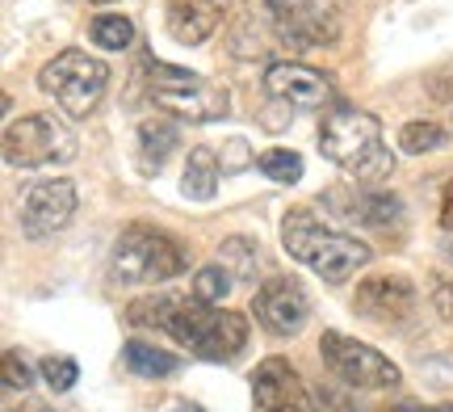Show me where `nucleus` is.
Segmentation results:
<instances>
[{
	"label": "nucleus",
	"instance_id": "20",
	"mask_svg": "<svg viewBox=\"0 0 453 412\" xmlns=\"http://www.w3.org/2000/svg\"><path fill=\"white\" fill-rule=\"evenodd\" d=\"M219 265H223L235 282H257L260 265H265V253H260L257 240H248V236H231V240L219 245Z\"/></svg>",
	"mask_w": 453,
	"mask_h": 412
},
{
	"label": "nucleus",
	"instance_id": "34",
	"mask_svg": "<svg viewBox=\"0 0 453 412\" xmlns=\"http://www.w3.org/2000/svg\"><path fill=\"white\" fill-rule=\"evenodd\" d=\"M97 4H105V0H97Z\"/></svg>",
	"mask_w": 453,
	"mask_h": 412
},
{
	"label": "nucleus",
	"instance_id": "22",
	"mask_svg": "<svg viewBox=\"0 0 453 412\" xmlns=\"http://www.w3.org/2000/svg\"><path fill=\"white\" fill-rule=\"evenodd\" d=\"M88 38H93L101 51H127L130 43H134V26H130L122 13H101V17H93Z\"/></svg>",
	"mask_w": 453,
	"mask_h": 412
},
{
	"label": "nucleus",
	"instance_id": "6",
	"mask_svg": "<svg viewBox=\"0 0 453 412\" xmlns=\"http://www.w3.org/2000/svg\"><path fill=\"white\" fill-rule=\"evenodd\" d=\"M105 84H110V67L93 59L88 51L67 47L59 51L50 64H42L38 72V89L55 97V105L67 118H88L105 97Z\"/></svg>",
	"mask_w": 453,
	"mask_h": 412
},
{
	"label": "nucleus",
	"instance_id": "29",
	"mask_svg": "<svg viewBox=\"0 0 453 412\" xmlns=\"http://www.w3.org/2000/svg\"><path fill=\"white\" fill-rule=\"evenodd\" d=\"M433 307H437V315L445 320V324H453V282H449V286H437V295H433Z\"/></svg>",
	"mask_w": 453,
	"mask_h": 412
},
{
	"label": "nucleus",
	"instance_id": "32",
	"mask_svg": "<svg viewBox=\"0 0 453 412\" xmlns=\"http://www.w3.org/2000/svg\"><path fill=\"white\" fill-rule=\"evenodd\" d=\"M173 412H202V408H194V404H177Z\"/></svg>",
	"mask_w": 453,
	"mask_h": 412
},
{
	"label": "nucleus",
	"instance_id": "7",
	"mask_svg": "<svg viewBox=\"0 0 453 412\" xmlns=\"http://www.w3.org/2000/svg\"><path fill=\"white\" fill-rule=\"evenodd\" d=\"M72 156H76V135L55 114H26L4 127V165L9 168L67 165Z\"/></svg>",
	"mask_w": 453,
	"mask_h": 412
},
{
	"label": "nucleus",
	"instance_id": "1",
	"mask_svg": "<svg viewBox=\"0 0 453 412\" xmlns=\"http://www.w3.org/2000/svg\"><path fill=\"white\" fill-rule=\"evenodd\" d=\"M319 152L336 168H344L357 182H387L395 173V152L387 148L382 139V127L370 110H357V105H344L336 101L332 110L319 122Z\"/></svg>",
	"mask_w": 453,
	"mask_h": 412
},
{
	"label": "nucleus",
	"instance_id": "10",
	"mask_svg": "<svg viewBox=\"0 0 453 412\" xmlns=\"http://www.w3.org/2000/svg\"><path fill=\"white\" fill-rule=\"evenodd\" d=\"M252 312H257V324L273 337H294L311 320V299L303 291V282L290 278V274H273L257 286V299H252Z\"/></svg>",
	"mask_w": 453,
	"mask_h": 412
},
{
	"label": "nucleus",
	"instance_id": "12",
	"mask_svg": "<svg viewBox=\"0 0 453 412\" xmlns=\"http://www.w3.org/2000/svg\"><path fill=\"white\" fill-rule=\"evenodd\" d=\"M17 214H21V236L26 240H47L76 214V185L67 177H47V182L30 185L21 194V211Z\"/></svg>",
	"mask_w": 453,
	"mask_h": 412
},
{
	"label": "nucleus",
	"instance_id": "8",
	"mask_svg": "<svg viewBox=\"0 0 453 412\" xmlns=\"http://www.w3.org/2000/svg\"><path fill=\"white\" fill-rule=\"evenodd\" d=\"M319 354H324V366L336 375L340 383H349L353 392H390L399 387L403 375L399 366L390 362L387 354H378L365 341H353L344 332H324L319 337Z\"/></svg>",
	"mask_w": 453,
	"mask_h": 412
},
{
	"label": "nucleus",
	"instance_id": "13",
	"mask_svg": "<svg viewBox=\"0 0 453 412\" xmlns=\"http://www.w3.org/2000/svg\"><path fill=\"white\" fill-rule=\"evenodd\" d=\"M277 34L294 47H327L336 43V17L319 0H265Z\"/></svg>",
	"mask_w": 453,
	"mask_h": 412
},
{
	"label": "nucleus",
	"instance_id": "30",
	"mask_svg": "<svg viewBox=\"0 0 453 412\" xmlns=\"http://www.w3.org/2000/svg\"><path fill=\"white\" fill-rule=\"evenodd\" d=\"M441 228L453 231V182L445 185V198H441Z\"/></svg>",
	"mask_w": 453,
	"mask_h": 412
},
{
	"label": "nucleus",
	"instance_id": "3",
	"mask_svg": "<svg viewBox=\"0 0 453 412\" xmlns=\"http://www.w3.org/2000/svg\"><path fill=\"white\" fill-rule=\"evenodd\" d=\"M164 332L180 349H189L194 358H206V362H231L248 346V320L240 312H226V307L206 303L197 295H177Z\"/></svg>",
	"mask_w": 453,
	"mask_h": 412
},
{
	"label": "nucleus",
	"instance_id": "19",
	"mask_svg": "<svg viewBox=\"0 0 453 412\" xmlns=\"http://www.w3.org/2000/svg\"><path fill=\"white\" fill-rule=\"evenodd\" d=\"M214 190H219V156L211 148H194L180 173V194L194 202H211Z\"/></svg>",
	"mask_w": 453,
	"mask_h": 412
},
{
	"label": "nucleus",
	"instance_id": "16",
	"mask_svg": "<svg viewBox=\"0 0 453 412\" xmlns=\"http://www.w3.org/2000/svg\"><path fill=\"white\" fill-rule=\"evenodd\" d=\"M252 400L257 412H290L307 404V387L286 358H265L252 375Z\"/></svg>",
	"mask_w": 453,
	"mask_h": 412
},
{
	"label": "nucleus",
	"instance_id": "21",
	"mask_svg": "<svg viewBox=\"0 0 453 412\" xmlns=\"http://www.w3.org/2000/svg\"><path fill=\"white\" fill-rule=\"evenodd\" d=\"M449 144V131L441 127V122H407L403 131H399V148L407 152V156H428V152H441Z\"/></svg>",
	"mask_w": 453,
	"mask_h": 412
},
{
	"label": "nucleus",
	"instance_id": "28",
	"mask_svg": "<svg viewBox=\"0 0 453 412\" xmlns=\"http://www.w3.org/2000/svg\"><path fill=\"white\" fill-rule=\"evenodd\" d=\"M428 89H433V97H437V101H449V105H453V64L441 67L437 76L428 81Z\"/></svg>",
	"mask_w": 453,
	"mask_h": 412
},
{
	"label": "nucleus",
	"instance_id": "5",
	"mask_svg": "<svg viewBox=\"0 0 453 412\" xmlns=\"http://www.w3.org/2000/svg\"><path fill=\"white\" fill-rule=\"evenodd\" d=\"M147 93L177 122H223L231 114V93L219 81H206L197 72H185L177 64H151L147 59Z\"/></svg>",
	"mask_w": 453,
	"mask_h": 412
},
{
	"label": "nucleus",
	"instance_id": "9",
	"mask_svg": "<svg viewBox=\"0 0 453 412\" xmlns=\"http://www.w3.org/2000/svg\"><path fill=\"white\" fill-rule=\"evenodd\" d=\"M324 206L336 211L344 223L378 231L382 240H403V231H407V206L395 194H357V190L336 185V190L324 194Z\"/></svg>",
	"mask_w": 453,
	"mask_h": 412
},
{
	"label": "nucleus",
	"instance_id": "33",
	"mask_svg": "<svg viewBox=\"0 0 453 412\" xmlns=\"http://www.w3.org/2000/svg\"><path fill=\"white\" fill-rule=\"evenodd\" d=\"M21 412H55V408H42V404H30V408H21Z\"/></svg>",
	"mask_w": 453,
	"mask_h": 412
},
{
	"label": "nucleus",
	"instance_id": "11",
	"mask_svg": "<svg viewBox=\"0 0 453 412\" xmlns=\"http://www.w3.org/2000/svg\"><path fill=\"white\" fill-rule=\"evenodd\" d=\"M265 93L294 110H332L336 105V84L324 72L307 64H290V59H277L265 67Z\"/></svg>",
	"mask_w": 453,
	"mask_h": 412
},
{
	"label": "nucleus",
	"instance_id": "4",
	"mask_svg": "<svg viewBox=\"0 0 453 412\" xmlns=\"http://www.w3.org/2000/svg\"><path fill=\"white\" fill-rule=\"evenodd\" d=\"M189 269L185 248L160 228L134 223L118 236L110 253V278L118 286H160L168 278H180Z\"/></svg>",
	"mask_w": 453,
	"mask_h": 412
},
{
	"label": "nucleus",
	"instance_id": "14",
	"mask_svg": "<svg viewBox=\"0 0 453 412\" xmlns=\"http://www.w3.org/2000/svg\"><path fill=\"white\" fill-rule=\"evenodd\" d=\"M357 315H365L373 324H403L416 312V286L399 274H382V278H365L357 286L353 299Z\"/></svg>",
	"mask_w": 453,
	"mask_h": 412
},
{
	"label": "nucleus",
	"instance_id": "26",
	"mask_svg": "<svg viewBox=\"0 0 453 412\" xmlns=\"http://www.w3.org/2000/svg\"><path fill=\"white\" fill-rule=\"evenodd\" d=\"M4 392H30L34 387V366L17 354V349H4Z\"/></svg>",
	"mask_w": 453,
	"mask_h": 412
},
{
	"label": "nucleus",
	"instance_id": "15",
	"mask_svg": "<svg viewBox=\"0 0 453 412\" xmlns=\"http://www.w3.org/2000/svg\"><path fill=\"white\" fill-rule=\"evenodd\" d=\"M226 9H231V0H168L164 30L173 34L180 47H202L223 26Z\"/></svg>",
	"mask_w": 453,
	"mask_h": 412
},
{
	"label": "nucleus",
	"instance_id": "27",
	"mask_svg": "<svg viewBox=\"0 0 453 412\" xmlns=\"http://www.w3.org/2000/svg\"><path fill=\"white\" fill-rule=\"evenodd\" d=\"M307 408L311 412H361L357 408V400H349L344 392H332V387H311Z\"/></svg>",
	"mask_w": 453,
	"mask_h": 412
},
{
	"label": "nucleus",
	"instance_id": "17",
	"mask_svg": "<svg viewBox=\"0 0 453 412\" xmlns=\"http://www.w3.org/2000/svg\"><path fill=\"white\" fill-rule=\"evenodd\" d=\"M122 362H127V370L130 375H139V379H168V375H177L180 370L177 354L151 346V341H143V337H130L127 346H122Z\"/></svg>",
	"mask_w": 453,
	"mask_h": 412
},
{
	"label": "nucleus",
	"instance_id": "31",
	"mask_svg": "<svg viewBox=\"0 0 453 412\" xmlns=\"http://www.w3.org/2000/svg\"><path fill=\"white\" fill-rule=\"evenodd\" d=\"M387 412H445V408H428V404H416V400H403V404H395Z\"/></svg>",
	"mask_w": 453,
	"mask_h": 412
},
{
	"label": "nucleus",
	"instance_id": "24",
	"mask_svg": "<svg viewBox=\"0 0 453 412\" xmlns=\"http://www.w3.org/2000/svg\"><path fill=\"white\" fill-rule=\"evenodd\" d=\"M231 282H235V278H231V274H226L219 261H214V265H202V269L194 274V295L206 299V303H223L226 291H231Z\"/></svg>",
	"mask_w": 453,
	"mask_h": 412
},
{
	"label": "nucleus",
	"instance_id": "25",
	"mask_svg": "<svg viewBox=\"0 0 453 412\" xmlns=\"http://www.w3.org/2000/svg\"><path fill=\"white\" fill-rule=\"evenodd\" d=\"M42 379H47L50 392H72L76 379H81V366L59 354V358H47V362H42Z\"/></svg>",
	"mask_w": 453,
	"mask_h": 412
},
{
	"label": "nucleus",
	"instance_id": "23",
	"mask_svg": "<svg viewBox=\"0 0 453 412\" xmlns=\"http://www.w3.org/2000/svg\"><path fill=\"white\" fill-rule=\"evenodd\" d=\"M257 168L269 177V182H281V185H294L303 182V156L290 148H269L257 156Z\"/></svg>",
	"mask_w": 453,
	"mask_h": 412
},
{
	"label": "nucleus",
	"instance_id": "18",
	"mask_svg": "<svg viewBox=\"0 0 453 412\" xmlns=\"http://www.w3.org/2000/svg\"><path fill=\"white\" fill-rule=\"evenodd\" d=\"M173 148H177V127L173 122H164V118L139 122V148H134V156H139L143 173H160L164 160L173 156Z\"/></svg>",
	"mask_w": 453,
	"mask_h": 412
},
{
	"label": "nucleus",
	"instance_id": "2",
	"mask_svg": "<svg viewBox=\"0 0 453 412\" xmlns=\"http://www.w3.org/2000/svg\"><path fill=\"white\" fill-rule=\"evenodd\" d=\"M281 245H286V253H290L294 261L311 265V269L324 282H332V286L349 282L357 269L370 265V257H373L365 240L319 223V214L307 211V206H294V211L281 219Z\"/></svg>",
	"mask_w": 453,
	"mask_h": 412
}]
</instances>
